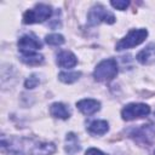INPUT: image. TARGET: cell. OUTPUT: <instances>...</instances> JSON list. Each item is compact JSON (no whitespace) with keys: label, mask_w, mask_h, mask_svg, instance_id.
<instances>
[{"label":"cell","mask_w":155,"mask_h":155,"mask_svg":"<svg viewBox=\"0 0 155 155\" xmlns=\"http://www.w3.org/2000/svg\"><path fill=\"white\" fill-rule=\"evenodd\" d=\"M116 74H117V63L114 58H107L99 62L93 70V78L98 82L111 81L116 76Z\"/></svg>","instance_id":"cell-1"},{"label":"cell","mask_w":155,"mask_h":155,"mask_svg":"<svg viewBox=\"0 0 155 155\" xmlns=\"http://www.w3.org/2000/svg\"><path fill=\"white\" fill-rule=\"evenodd\" d=\"M52 15V7L47 4H38L33 8L28 10L23 15V23L24 24H35L42 23L48 19Z\"/></svg>","instance_id":"cell-2"},{"label":"cell","mask_w":155,"mask_h":155,"mask_svg":"<svg viewBox=\"0 0 155 155\" xmlns=\"http://www.w3.org/2000/svg\"><path fill=\"white\" fill-rule=\"evenodd\" d=\"M147 36H148L147 29H144V28L132 29L128 31V34L126 36H124L116 44V50L122 51V50H127V48H132L134 46H138L147 39Z\"/></svg>","instance_id":"cell-3"},{"label":"cell","mask_w":155,"mask_h":155,"mask_svg":"<svg viewBox=\"0 0 155 155\" xmlns=\"http://www.w3.org/2000/svg\"><path fill=\"white\" fill-rule=\"evenodd\" d=\"M87 21L91 25H96L99 23H107V24H113L115 22V16L108 11L103 5H94L91 7L88 15H87Z\"/></svg>","instance_id":"cell-4"},{"label":"cell","mask_w":155,"mask_h":155,"mask_svg":"<svg viewBox=\"0 0 155 155\" xmlns=\"http://www.w3.org/2000/svg\"><path fill=\"white\" fill-rule=\"evenodd\" d=\"M150 113V107L144 103H130L121 110V116L126 121L144 117Z\"/></svg>","instance_id":"cell-5"},{"label":"cell","mask_w":155,"mask_h":155,"mask_svg":"<svg viewBox=\"0 0 155 155\" xmlns=\"http://www.w3.org/2000/svg\"><path fill=\"white\" fill-rule=\"evenodd\" d=\"M18 48L21 51V53H31V52H36V50L41 48L42 44L41 41L36 38V35H34L33 33L29 34H24L19 38L18 40Z\"/></svg>","instance_id":"cell-6"},{"label":"cell","mask_w":155,"mask_h":155,"mask_svg":"<svg viewBox=\"0 0 155 155\" xmlns=\"http://www.w3.org/2000/svg\"><path fill=\"white\" fill-rule=\"evenodd\" d=\"M76 107L78 109L85 114V115H92L94 113H97L99 109H101V103L97 101V99H91V98H87V99H81L76 103Z\"/></svg>","instance_id":"cell-7"},{"label":"cell","mask_w":155,"mask_h":155,"mask_svg":"<svg viewBox=\"0 0 155 155\" xmlns=\"http://www.w3.org/2000/svg\"><path fill=\"white\" fill-rule=\"evenodd\" d=\"M56 151V145L52 142H36L29 150L30 155H52Z\"/></svg>","instance_id":"cell-8"},{"label":"cell","mask_w":155,"mask_h":155,"mask_svg":"<svg viewBox=\"0 0 155 155\" xmlns=\"http://www.w3.org/2000/svg\"><path fill=\"white\" fill-rule=\"evenodd\" d=\"M78 63L76 56L70 51H62L57 54V64L61 68H73Z\"/></svg>","instance_id":"cell-9"},{"label":"cell","mask_w":155,"mask_h":155,"mask_svg":"<svg viewBox=\"0 0 155 155\" xmlns=\"http://www.w3.org/2000/svg\"><path fill=\"white\" fill-rule=\"evenodd\" d=\"M50 114L56 117V119H61V120H67L70 117V109L61 102H56L53 104H51L50 107Z\"/></svg>","instance_id":"cell-10"},{"label":"cell","mask_w":155,"mask_h":155,"mask_svg":"<svg viewBox=\"0 0 155 155\" xmlns=\"http://www.w3.org/2000/svg\"><path fill=\"white\" fill-rule=\"evenodd\" d=\"M137 61L140 64H150L155 61V44H149L137 54Z\"/></svg>","instance_id":"cell-11"},{"label":"cell","mask_w":155,"mask_h":155,"mask_svg":"<svg viewBox=\"0 0 155 155\" xmlns=\"http://www.w3.org/2000/svg\"><path fill=\"white\" fill-rule=\"evenodd\" d=\"M81 149L80 147V140L78 138V136L73 132H69L65 137V145H64V150L69 154V155H74L75 153H78Z\"/></svg>","instance_id":"cell-12"},{"label":"cell","mask_w":155,"mask_h":155,"mask_svg":"<svg viewBox=\"0 0 155 155\" xmlns=\"http://www.w3.org/2000/svg\"><path fill=\"white\" fill-rule=\"evenodd\" d=\"M109 130V125L104 120H94L87 126V131L93 136H102L105 134Z\"/></svg>","instance_id":"cell-13"},{"label":"cell","mask_w":155,"mask_h":155,"mask_svg":"<svg viewBox=\"0 0 155 155\" xmlns=\"http://www.w3.org/2000/svg\"><path fill=\"white\" fill-rule=\"evenodd\" d=\"M21 61L24 64H28V65H39L44 62V56L38 53V52L22 53L21 54Z\"/></svg>","instance_id":"cell-14"},{"label":"cell","mask_w":155,"mask_h":155,"mask_svg":"<svg viewBox=\"0 0 155 155\" xmlns=\"http://www.w3.org/2000/svg\"><path fill=\"white\" fill-rule=\"evenodd\" d=\"M81 76L80 71H62L58 74V79L64 84H73Z\"/></svg>","instance_id":"cell-15"},{"label":"cell","mask_w":155,"mask_h":155,"mask_svg":"<svg viewBox=\"0 0 155 155\" xmlns=\"http://www.w3.org/2000/svg\"><path fill=\"white\" fill-rule=\"evenodd\" d=\"M45 41H46V44H48V45L58 46V45L64 44L65 40H64V36H63V35H61V34H58V33H53V34L46 35Z\"/></svg>","instance_id":"cell-16"},{"label":"cell","mask_w":155,"mask_h":155,"mask_svg":"<svg viewBox=\"0 0 155 155\" xmlns=\"http://www.w3.org/2000/svg\"><path fill=\"white\" fill-rule=\"evenodd\" d=\"M110 4H111V6L115 7L116 10L124 11V10H126V8L128 7L130 1H127V0H116V1L113 0V1H110Z\"/></svg>","instance_id":"cell-17"},{"label":"cell","mask_w":155,"mask_h":155,"mask_svg":"<svg viewBox=\"0 0 155 155\" xmlns=\"http://www.w3.org/2000/svg\"><path fill=\"white\" fill-rule=\"evenodd\" d=\"M38 84H39V79L36 78V75H31L25 80L24 86H25V88H34L38 86Z\"/></svg>","instance_id":"cell-18"},{"label":"cell","mask_w":155,"mask_h":155,"mask_svg":"<svg viewBox=\"0 0 155 155\" xmlns=\"http://www.w3.org/2000/svg\"><path fill=\"white\" fill-rule=\"evenodd\" d=\"M85 155H107V154H104L102 150H99V149H96V148H90L87 151H86V154Z\"/></svg>","instance_id":"cell-19"}]
</instances>
